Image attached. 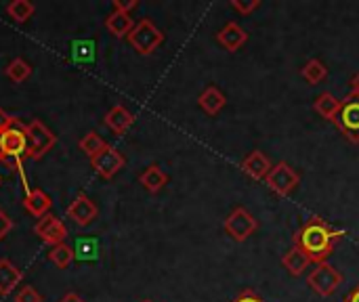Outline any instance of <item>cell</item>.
<instances>
[{
    "mask_svg": "<svg viewBox=\"0 0 359 302\" xmlns=\"http://www.w3.org/2000/svg\"><path fill=\"white\" fill-rule=\"evenodd\" d=\"M282 265L284 269L292 275V277H301L309 267H311V259L297 246H292L284 256H282Z\"/></svg>",
    "mask_w": 359,
    "mask_h": 302,
    "instance_id": "cell-16",
    "label": "cell"
},
{
    "mask_svg": "<svg viewBox=\"0 0 359 302\" xmlns=\"http://www.w3.org/2000/svg\"><path fill=\"white\" fill-rule=\"evenodd\" d=\"M141 302H154V301H141Z\"/></svg>",
    "mask_w": 359,
    "mask_h": 302,
    "instance_id": "cell-37",
    "label": "cell"
},
{
    "mask_svg": "<svg viewBox=\"0 0 359 302\" xmlns=\"http://www.w3.org/2000/svg\"><path fill=\"white\" fill-rule=\"evenodd\" d=\"M23 280L21 269H17L8 259H0V296H8L15 286H19Z\"/></svg>",
    "mask_w": 359,
    "mask_h": 302,
    "instance_id": "cell-17",
    "label": "cell"
},
{
    "mask_svg": "<svg viewBox=\"0 0 359 302\" xmlns=\"http://www.w3.org/2000/svg\"><path fill=\"white\" fill-rule=\"evenodd\" d=\"M76 259V252L67 246V244H59V246H53L48 250V261L57 267V269H67Z\"/></svg>",
    "mask_w": 359,
    "mask_h": 302,
    "instance_id": "cell-25",
    "label": "cell"
},
{
    "mask_svg": "<svg viewBox=\"0 0 359 302\" xmlns=\"http://www.w3.org/2000/svg\"><path fill=\"white\" fill-rule=\"evenodd\" d=\"M13 229V221L6 217V212L4 210H0V242L8 235V231Z\"/></svg>",
    "mask_w": 359,
    "mask_h": 302,
    "instance_id": "cell-30",
    "label": "cell"
},
{
    "mask_svg": "<svg viewBox=\"0 0 359 302\" xmlns=\"http://www.w3.org/2000/svg\"><path fill=\"white\" fill-rule=\"evenodd\" d=\"M0 185H2V177H0Z\"/></svg>",
    "mask_w": 359,
    "mask_h": 302,
    "instance_id": "cell-36",
    "label": "cell"
},
{
    "mask_svg": "<svg viewBox=\"0 0 359 302\" xmlns=\"http://www.w3.org/2000/svg\"><path fill=\"white\" fill-rule=\"evenodd\" d=\"M27 153V132L25 124L15 118V122L0 130V164H6L11 170H15L21 177L25 193L29 191L25 172H23V158Z\"/></svg>",
    "mask_w": 359,
    "mask_h": 302,
    "instance_id": "cell-2",
    "label": "cell"
},
{
    "mask_svg": "<svg viewBox=\"0 0 359 302\" xmlns=\"http://www.w3.org/2000/svg\"><path fill=\"white\" fill-rule=\"evenodd\" d=\"M23 206L25 210L36 217V219H42L44 214H48L50 206H53V200L42 191V189H29L23 198Z\"/></svg>",
    "mask_w": 359,
    "mask_h": 302,
    "instance_id": "cell-15",
    "label": "cell"
},
{
    "mask_svg": "<svg viewBox=\"0 0 359 302\" xmlns=\"http://www.w3.org/2000/svg\"><path fill=\"white\" fill-rule=\"evenodd\" d=\"M351 92H353V95H359V71L351 78Z\"/></svg>",
    "mask_w": 359,
    "mask_h": 302,
    "instance_id": "cell-35",
    "label": "cell"
},
{
    "mask_svg": "<svg viewBox=\"0 0 359 302\" xmlns=\"http://www.w3.org/2000/svg\"><path fill=\"white\" fill-rule=\"evenodd\" d=\"M343 284V275L330 263H320L307 277V286L320 296H332Z\"/></svg>",
    "mask_w": 359,
    "mask_h": 302,
    "instance_id": "cell-6",
    "label": "cell"
},
{
    "mask_svg": "<svg viewBox=\"0 0 359 302\" xmlns=\"http://www.w3.org/2000/svg\"><path fill=\"white\" fill-rule=\"evenodd\" d=\"M36 13V6L29 0H11L6 4V15L15 21V23H25L32 15Z\"/></svg>",
    "mask_w": 359,
    "mask_h": 302,
    "instance_id": "cell-22",
    "label": "cell"
},
{
    "mask_svg": "<svg viewBox=\"0 0 359 302\" xmlns=\"http://www.w3.org/2000/svg\"><path fill=\"white\" fill-rule=\"evenodd\" d=\"M114 11H120V13H130L133 8L139 6V0H114L111 2Z\"/></svg>",
    "mask_w": 359,
    "mask_h": 302,
    "instance_id": "cell-29",
    "label": "cell"
},
{
    "mask_svg": "<svg viewBox=\"0 0 359 302\" xmlns=\"http://www.w3.org/2000/svg\"><path fill=\"white\" fill-rule=\"evenodd\" d=\"M105 27L111 36L116 38H128V34L133 32L135 27V21L130 17V13H120V11H114L107 19H105Z\"/></svg>",
    "mask_w": 359,
    "mask_h": 302,
    "instance_id": "cell-20",
    "label": "cell"
},
{
    "mask_svg": "<svg viewBox=\"0 0 359 302\" xmlns=\"http://www.w3.org/2000/svg\"><path fill=\"white\" fill-rule=\"evenodd\" d=\"M301 76L305 78V82L309 84H320L328 78V67L320 61V59H309L303 67H301Z\"/></svg>",
    "mask_w": 359,
    "mask_h": 302,
    "instance_id": "cell-23",
    "label": "cell"
},
{
    "mask_svg": "<svg viewBox=\"0 0 359 302\" xmlns=\"http://www.w3.org/2000/svg\"><path fill=\"white\" fill-rule=\"evenodd\" d=\"M343 235H345V231L332 227L322 217H311L297 231L292 246L301 248L311 259V263L320 265V263H328V256L334 252V248L343 240Z\"/></svg>",
    "mask_w": 359,
    "mask_h": 302,
    "instance_id": "cell-1",
    "label": "cell"
},
{
    "mask_svg": "<svg viewBox=\"0 0 359 302\" xmlns=\"http://www.w3.org/2000/svg\"><path fill=\"white\" fill-rule=\"evenodd\" d=\"M67 219H72L78 227H88L97 217H99V208L97 204L86 195V193H80L65 210Z\"/></svg>",
    "mask_w": 359,
    "mask_h": 302,
    "instance_id": "cell-11",
    "label": "cell"
},
{
    "mask_svg": "<svg viewBox=\"0 0 359 302\" xmlns=\"http://www.w3.org/2000/svg\"><path fill=\"white\" fill-rule=\"evenodd\" d=\"M313 109H316L322 118L334 122V118H337V114H339V109H341V99H337L332 92H322V95L316 99Z\"/></svg>",
    "mask_w": 359,
    "mask_h": 302,
    "instance_id": "cell-21",
    "label": "cell"
},
{
    "mask_svg": "<svg viewBox=\"0 0 359 302\" xmlns=\"http://www.w3.org/2000/svg\"><path fill=\"white\" fill-rule=\"evenodd\" d=\"M59 302H84L78 294H74V292H69V294H65L63 298H59Z\"/></svg>",
    "mask_w": 359,
    "mask_h": 302,
    "instance_id": "cell-34",
    "label": "cell"
},
{
    "mask_svg": "<svg viewBox=\"0 0 359 302\" xmlns=\"http://www.w3.org/2000/svg\"><path fill=\"white\" fill-rule=\"evenodd\" d=\"M4 74H6V78H8L11 82L21 84V82H25V80L32 76V65H29L25 59L17 57V59H13V61L4 67Z\"/></svg>",
    "mask_w": 359,
    "mask_h": 302,
    "instance_id": "cell-24",
    "label": "cell"
},
{
    "mask_svg": "<svg viewBox=\"0 0 359 302\" xmlns=\"http://www.w3.org/2000/svg\"><path fill=\"white\" fill-rule=\"evenodd\" d=\"M334 124L345 139H349L351 143H359V95L349 92L341 101V109L334 118Z\"/></svg>",
    "mask_w": 359,
    "mask_h": 302,
    "instance_id": "cell-5",
    "label": "cell"
},
{
    "mask_svg": "<svg viewBox=\"0 0 359 302\" xmlns=\"http://www.w3.org/2000/svg\"><path fill=\"white\" fill-rule=\"evenodd\" d=\"M107 143L101 139V135L99 132H95V130H90V132H86L80 141H78V147H80V151L82 153H86L88 156V160L90 158H95L103 147H105Z\"/></svg>",
    "mask_w": 359,
    "mask_h": 302,
    "instance_id": "cell-26",
    "label": "cell"
},
{
    "mask_svg": "<svg viewBox=\"0 0 359 302\" xmlns=\"http://www.w3.org/2000/svg\"><path fill=\"white\" fill-rule=\"evenodd\" d=\"M25 132H27V160H42L55 145H57V135L44 126L42 120L34 118L29 124H25Z\"/></svg>",
    "mask_w": 359,
    "mask_h": 302,
    "instance_id": "cell-3",
    "label": "cell"
},
{
    "mask_svg": "<svg viewBox=\"0 0 359 302\" xmlns=\"http://www.w3.org/2000/svg\"><path fill=\"white\" fill-rule=\"evenodd\" d=\"M231 302H265L255 290H244V292H240L236 298Z\"/></svg>",
    "mask_w": 359,
    "mask_h": 302,
    "instance_id": "cell-31",
    "label": "cell"
},
{
    "mask_svg": "<svg viewBox=\"0 0 359 302\" xmlns=\"http://www.w3.org/2000/svg\"><path fill=\"white\" fill-rule=\"evenodd\" d=\"M105 126L114 132V135H124L133 124H135V116L124 107V105H114L105 118H103Z\"/></svg>",
    "mask_w": 359,
    "mask_h": 302,
    "instance_id": "cell-14",
    "label": "cell"
},
{
    "mask_svg": "<svg viewBox=\"0 0 359 302\" xmlns=\"http://www.w3.org/2000/svg\"><path fill=\"white\" fill-rule=\"evenodd\" d=\"M34 233L44 242L48 244L50 248L53 246H59V244H65V238H67V229L65 225L53 217V214H44L36 225H34Z\"/></svg>",
    "mask_w": 359,
    "mask_h": 302,
    "instance_id": "cell-10",
    "label": "cell"
},
{
    "mask_svg": "<svg viewBox=\"0 0 359 302\" xmlns=\"http://www.w3.org/2000/svg\"><path fill=\"white\" fill-rule=\"evenodd\" d=\"M198 105L204 114L208 116H217L225 105H227V99L225 95L217 88V86H208L202 90V95L198 97Z\"/></svg>",
    "mask_w": 359,
    "mask_h": 302,
    "instance_id": "cell-18",
    "label": "cell"
},
{
    "mask_svg": "<svg viewBox=\"0 0 359 302\" xmlns=\"http://www.w3.org/2000/svg\"><path fill=\"white\" fill-rule=\"evenodd\" d=\"M126 40L139 55H151L164 42V34L156 27L151 19H141L135 23Z\"/></svg>",
    "mask_w": 359,
    "mask_h": 302,
    "instance_id": "cell-4",
    "label": "cell"
},
{
    "mask_svg": "<svg viewBox=\"0 0 359 302\" xmlns=\"http://www.w3.org/2000/svg\"><path fill=\"white\" fill-rule=\"evenodd\" d=\"M225 231L229 233L231 240L236 242H246L257 229H259V221L252 217V212H248L244 206H238L229 212V217L225 219Z\"/></svg>",
    "mask_w": 359,
    "mask_h": 302,
    "instance_id": "cell-8",
    "label": "cell"
},
{
    "mask_svg": "<svg viewBox=\"0 0 359 302\" xmlns=\"http://www.w3.org/2000/svg\"><path fill=\"white\" fill-rule=\"evenodd\" d=\"M343 302H359V284L347 294V296H345V301Z\"/></svg>",
    "mask_w": 359,
    "mask_h": 302,
    "instance_id": "cell-33",
    "label": "cell"
},
{
    "mask_svg": "<svg viewBox=\"0 0 359 302\" xmlns=\"http://www.w3.org/2000/svg\"><path fill=\"white\" fill-rule=\"evenodd\" d=\"M124 164H126V160H124V156L114 147V145H105L95 158H90V166H93V170L101 177V179H114L122 168H124Z\"/></svg>",
    "mask_w": 359,
    "mask_h": 302,
    "instance_id": "cell-9",
    "label": "cell"
},
{
    "mask_svg": "<svg viewBox=\"0 0 359 302\" xmlns=\"http://www.w3.org/2000/svg\"><path fill=\"white\" fill-rule=\"evenodd\" d=\"M15 302H42V296L38 294V290H34L32 286H23L17 294Z\"/></svg>",
    "mask_w": 359,
    "mask_h": 302,
    "instance_id": "cell-27",
    "label": "cell"
},
{
    "mask_svg": "<svg viewBox=\"0 0 359 302\" xmlns=\"http://www.w3.org/2000/svg\"><path fill=\"white\" fill-rule=\"evenodd\" d=\"M265 183H267V187H269L273 193L286 198V195H290V193L299 187L301 174H299L288 162H278V164L271 168V172L267 174Z\"/></svg>",
    "mask_w": 359,
    "mask_h": 302,
    "instance_id": "cell-7",
    "label": "cell"
},
{
    "mask_svg": "<svg viewBox=\"0 0 359 302\" xmlns=\"http://www.w3.org/2000/svg\"><path fill=\"white\" fill-rule=\"evenodd\" d=\"M231 6L242 15H250L261 6V0H231Z\"/></svg>",
    "mask_w": 359,
    "mask_h": 302,
    "instance_id": "cell-28",
    "label": "cell"
},
{
    "mask_svg": "<svg viewBox=\"0 0 359 302\" xmlns=\"http://www.w3.org/2000/svg\"><path fill=\"white\" fill-rule=\"evenodd\" d=\"M139 183H141L149 193H160V191L168 185V174H166L158 164H151V166H147V168L139 174Z\"/></svg>",
    "mask_w": 359,
    "mask_h": 302,
    "instance_id": "cell-19",
    "label": "cell"
},
{
    "mask_svg": "<svg viewBox=\"0 0 359 302\" xmlns=\"http://www.w3.org/2000/svg\"><path fill=\"white\" fill-rule=\"evenodd\" d=\"M217 40H219V44H221L225 50H229V53H238V50L248 42V32H246L242 25H238L236 21H229L225 27H221V29H219Z\"/></svg>",
    "mask_w": 359,
    "mask_h": 302,
    "instance_id": "cell-13",
    "label": "cell"
},
{
    "mask_svg": "<svg viewBox=\"0 0 359 302\" xmlns=\"http://www.w3.org/2000/svg\"><path fill=\"white\" fill-rule=\"evenodd\" d=\"M240 168H242L250 179H255V181H265L267 174L271 172L273 164H271V160L267 158V153L255 149V151H250V153L242 160Z\"/></svg>",
    "mask_w": 359,
    "mask_h": 302,
    "instance_id": "cell-12",
    "label": "cell"
},
{
    "mask_svg": "<svg viewBox=\"0 0 359 302\" xmlns=\"http://www.w3.org/2000/svg\"><path fill=\"white\" fill-rule=\"evenodd\" d=\"M13 122H15V118H13L6 109H2V107H0V130H2V128H6V126H11Z\"/></svg>",
    "mask_w": 359,
    "mask_h": 302,
    "instance_id": "cell-32",
    "label": "cell"
}]
</instances>
